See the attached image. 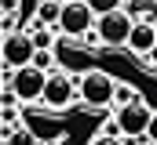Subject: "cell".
I'll return each instance as SVG.
<instances>
[{"label":"cell","mask_w":157,"mask_h":145,"mask_svg":"<svg viewBox=\"0 0 157 145\" xmlns=\"http://www.w3.org/2000/svg\"><path fill=\"white\" fill-rule=\"evenodd\" d=\"M91 11H95V18H102V15H113V11H121V0H84Z\"/></svg>","instance_id":"12"},{"label":"cell","mask_w":157,"mask_h":145,"mask_svg":"<svg viewBox=\"0 0 157 145\" xmlns=\"http://www.w3.org/2000/svg\"><path fill=\"white\" fill-rule=\"evenodd\" d=\"M143 94L132 87V83H121L117 80V91H113V109H128V105H139Z\"/></svg>","instance_id":"10"},{"label":"cell","mask_w":157,"mask_h":145,"mask_svg":"<svg viewBox=\"0 0 157 145\" xmlns=\"http://www.w3.org/2000/svg\"><path fill=\"white\" fill-rule=\"evenodd\" d=\"M4 145H40L37 142V134L29 131V127H4Z\"/></svg>","instance_id":"11"},{"label":"cell","mask_w":157,"mask_h":145,"mask_svg":"<svg viewBox=\"0 0 157 145\" xmlns=\"http://www.w3.org/2000/svg\"><path fill=\"white\" fill-rule=\"evenodd\" d=\"M113 91H117V80L102 69H88L80 76V102L91 109H106L113 105Z\"/></svg>","instance_id":"1"},{"label":"cell","mask_w":157,"mask_h":145,"mask_svg":"<svg viewBox=\"0 0 157 145\" xmlns=\"http://www.w3.org/2000/svg\"><path fill=\"white\" fill-rule=\"evenodd\" d=\"M44 87H48V72H40L37 65H26V69H15V80L7 91H15L18 102H40Z\"/></svg>","instance_id":"6"},{"label":"cell","mask_w":157,"mask_h":145,"mask_svg":"<svg viewBox=\"0 0 157 145\" xmlns=\"http://www.w3.org/2000/svg\"><path fill=\"white\" fill-rule=\"evenodd\" d=\"M154 26H157V15H154Z\"/></svg>","instance_id":"19"},{"label":"cell","mask_w":157,"mask_h":145,"mask_svg":"<svg viewBox=\"0 0 157 145\" xmlns=\"http://www.w3.org/2000/svg\"><path fill=\"white\" fill-rule=\"evenodd\" d=\"M73 98H80V80L66 76V72H51V76H48V87H44L40 105L51 109V112H62V109L73 105Z\"/></svg>","instance_id":"2"},{"label":"cell","mask_w":157,"mask_h":145,"mask_svg":"<svg viewBox=\"0 0 157 145\" xmlns=\"http://www.w3.org/2000/svg\"><path fill=\"white\" fill-rule=\"evenodd\" d=\"M132 29H135V18H132L124 7L113 11V15H102V18L95 22V33L102 40V47H128Z\"/></svg>","instance_id":"3"},{"label":"cell","mask_w":157,"mask_h":145,"mask_svg":"<svg viewBox=\"0 0 157 145\" xmlns=\"http://www.w3.org/2000/svg\"><path fill=\"white\" fill-rule=\"evenodd\" d=\"M59 145H80V142H77V138H73V134H66V138H62V142H59Z\"/></svg>","instance_id":"17"},{"label":"cell","mask_w":157,"mask_h":145,"mask_svg":"<svg viewBox=\"0 0 157 145\" xmlns=\"http://www.w3.org/2000/svg\"><path fill=\"white\" fill-rule=\"evenodd\" d=\"M88 145H124V138H106V134H95Z\"/></svg>","instance_id":"14"},{"label":"cell","mask_w":157,"mask_h":145,"mask_svg":"<svg viewBox=\"0 0 157 145\" xmlns=\"http://www.w3.org/2000/svg\"><path fill=\"white\" fill-rule=\"evenodd\" d=\"M62 4H77V0H62Z\"/></svg>","instance_id":"18"},{"label":"cell","mask_w":157,"mask_h":145,"mask_svg":"<svg viewBox=\"0 0 157 145\" xmlns=\"http://www.w3.org/2000/svg\"><path fill=\"white\" fill-rule=\"evenodd\" d=\"M0 55H4V65H7V69H26V65H33V58H37V44H33L29 33H11V36H4Z\"/></svg>","instance_id":"5"},{"label":"cell","mask_w":157,"mask_h":145,"mask_svg":"<svg viewBox=\"0 0 157 145\" xmlns=\"http://www.w3.org/2000/svg\"><path fill=\"white\" fill-rule=\"evenodd\" d=\"M146 142L157 145V112H154V120H150V131H146Z\"/></svg>","instance_id":"15"},{"label":"cell","mask_w":157,"mask_h":145,"mask_svg":"<svg viewBox=\"0 0 157 145\" xmlns=\"http://www.w3.org/2000/svg\"><path fill=\"white\" fill-rule=\"evenodd\" d=\"M62 7H66L62 0H40V4H37V22H44L48 29H51V26L59 29V18H62Z\"/></svg>","instance_id":"9"},{"label":"cell","mask_w":157,"mask_h":145,"mask_svg":"<svg viewBox=\"0 0 157 145\" xmlns=\"http://www.w3.org/2000/svg\"><path fill=\"white\" fill-rule=\"evenodd\" d=\"M146 145H150V142H146Z\"/></svg>","instance_id":"20"},{"label":"cell","mask_w":157,"mask_h":145,"mask_svg":"<svg viewBox=\"0 0 157 145\" xmlns=\"http://www.w3.org/2000/svg\"><path fill=\"white\" fill-rule=\"evenodd\" d=\"M33 65H37L40 72H48V69H51V51H37V58H33ZM48 76H51V72H48Z\"/></svg>","instance_id":"13"},{"label":"cell","mask_w":157,"mask_h":145,"mask_svg":"<svg viewBox=\"0 0 157 145\" xmlns=\"http://www.w3.org/2000/svg\"><path fill=\"white\" fill-rule=\"evenodd\" d=\"M0 7H4V15H11V11H18V0H0Z\"/></svg>","instance_id":"16"},{"label":"cell","mask_w":157,"mask_h":145,"mask_svg":"<svg viewBox=\"0 0 157 145\" xmlns=\"http://www.w3.org/2000/svg\"><path fill=\"white\" fill-rule=\"evenodd\" d=\"M128 47H132L135 55H150V51H157V26H154V18H139V22H135Z\"/></svg>","instance_id":"8"},{"label":"cell","mask_w":157,"mask_h":145,"mask_svg":"<svg viewBox=\"0 0 157 145\" xmlns=\"http://www.w3.org/2000/svg\"><path fill=\"white\" fill-rule=\"evenodd\" d=\"M95 11L84 4V0H77V4H66L62 7V18H59V33L62 36H73V40H84V36L95 29Z\"/></svg>","instance_id":"4"},{"label":"cell","mask_w":157,"mask_h":145,"mask_svg":"<svg viewBox=\"0 0 157 145\" xmlns=\"http://www.w3.org/2000/svg\"><path fill=\"white\" fill-rule=\"evenodd\" d=\"M117 127L124 138H146V131H150V120H154V109L146 105V102H139V105H128V109H117Z\"/></svg>","instance_id":"7"}]
</instances>
